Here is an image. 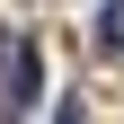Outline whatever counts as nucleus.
<instances>
[{"label":"nucleus","instance_id":"obj_2","mask_svg":"<svg viewBox=\"0 0 124 124\" xmlns=\"http://www.w3.org/2000/svg\"><path fill=\"white\" fill-rule=\"evenodd\" d=\"M124 44V0H106V18H98V53H115Z\"/></svg>","mask_w":124,"mask_h":124},{"label":"nucleus","instance_id":"obj_1","mask_svg":"<svg viewBox=\"0 0 124 124\" xmlns=\"http://www.w3.org/2000/svg\"><path fill=\"white\" fill-rule=\"evenodd\" d=\"M44 98V62H36V36L27 27H0V115H27Z\"/></svg>","mask_w":124,"mask_h":124}]
</instances>
